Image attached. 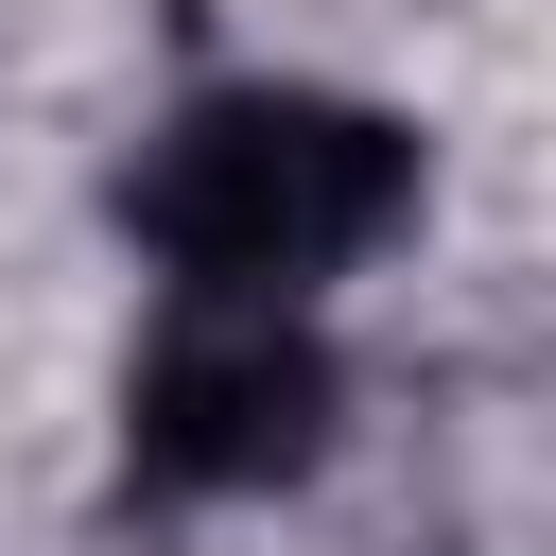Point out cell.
Wrapping results in <instances>:
<instances>
[{
	"instance_id": "1",
	"label": "cell",
	"mask_w": 556,
	"mask_h": 556,
	"mask_svg": "<svg viewBox=\"0 0 556 556\" xmlns=\"http://www.w3.org/2000/svg\"><path fill=\"white\" fill-rule=\"evenodd\" d=\"M122 208L174 261V295H313L365 243H400L417 122H382L348 87H208V104L156 122V156H139Z\"/></svg>"
},
{
	"instance_id": "2",
	"label": "cell",
	"mask_w": 556,
	"mask_h": 556,
	"mask_svg": "<svg viewBox=\"0 0 556 556\" xmlns=\"http://www.w3.org/2000/svg\"><path fill=\"white\" fill-rule=\"evenodd\" d=\"M330 400L348 382H330L295 295H174V330L122 382V469L174 504H243V486H295L330 452Z\"/></svg>"
}]
</instances>
